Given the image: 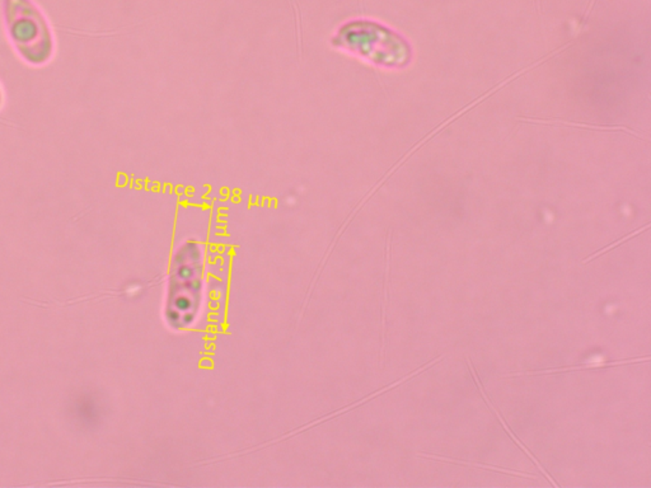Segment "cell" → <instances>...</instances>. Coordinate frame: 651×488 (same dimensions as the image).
Here are the masks:
<instances>
[{"label":"cell","instance_id":"obj_5","mask_svg":"<svg viewBox=\"0 0 651 488\" xmlns=\"http://www.w3.org/2000/svg\"><path fill=\"white\" fill-rule=\"evenodd\" d=\"M519 121H527V122H532V124H547V125L573 126V127H584V129H594V130H621V131H626V133L631 134V135H635L637 138H641V136L636 135L635 131H632V130L624 127V126L588 125V124L567 122V121H562V120L519 119Z\"/></svg>","mask_w":651,"mask_h":488},{"label":"cell","instance_id":"obj_8","mask_svg":"<svg viewBox=\"0 0 651 488\" xmlns=\"http://www.w3.org/2000/svg\"><path fill=\"white\" fill-rule=\"evenodd\" d=\"M4 99H6V97H4V89H3V85H1V83H0V110L3 108V105H4Z\"/></svg>","mask_w":651,"mask_h":488},{"label":"cell","instance_id":"obj_4","mask_svg":"<svg viewBox=\"0 0 651 488\" xmlns=\"http://www.w3.org/2000/svg\"><path fill=\"white\" fill-rule=\"evenodd\" d=\"M650 357L646 356L644 359L637 357V359H627L622 361H615V363H593L587 364V365H579V366H568V368H559V369H547L538 370V371H525V373H514V374H508L504 375L505 378L523 377V375H538V374H555V373H562V371H573V370L582 369H596V368H609V366H617V365H623V364L640 363V361H649Z\"/></svg>","mask_w":651,"mask_h":488},{"label":"cell","instance_id":"obj_3","mask_svg":"<svg viewBox=\"0 0 651 488\" xmlns=\"http://www.w3.org/2000/svg\"><path fill=\"white\" fill-rule=\"evenodd\" d=\"M467 363H468V366H469V369H471V373L473 374V379L476 380L477 387H478V389H480V392H481V394H482L483 399L486 401V403L489 405V407H490L491 410L495 412V415H496V417L497 419H499V421L501 422V425H503V427H504L505 431H506V433L510 435L511 439L514 440V441L517 443V445H519V447H520V449H522V450H523V452H524V453L527 454V455H528V457H529V458H531V459H532V461H534L536 464H537V467H538L539 469H541V472H542L543 475H546L547 480L551 482V483H552L555 487H559V485H557L556 482L553 481L552 477H551V475L547 473L546 471H545V468L542 467V466H541V463H539V461H537L536 458H534V455H533V454L531 453V452H529V450H528V449H527V447H525L524 445H523V444H522V441H520V440H518L517 439V438H515V435L513 433V431H511L510 429H509V427H508V425L505 424V421L504 419H503V417H501V415H500V413H499V412L496 411V408H495V407L492 406V403H491L490 402V399L487 398V396H486V393H485V391H483L482 385H481V382L478 380V378H477L476 374H475V369H473V365H472V363H471V359H467Z\"/></svg>","mask_w":651,"mask_h":488},{"label":"cell","instance_id":"obj_7","mask_svg":"<svg viewBox=\"0 0 651 488\" xmlns=\"http://www.w3.org/2000/svg\"><path fill=\"white\" fill-rule=\"evenodd\" d=\"M648 228H649V224H646V225H645L643 229H637L636 231H634V233H631V234H629L627 237L622 238V239H618L617 242H615V243L613 244H610V245H608V247H606V248H604V250H602V251L596 252V253H594L593 256H589L588 258H585V259L582 261V264H588L589 261H592V259H594L595 257H598V256H601V254H603L604 252L609 251V250H612V248H615V247H617V245H620V244L623 243V242H626V241H629L630 238L635 237V236H637L638 233H643V231H646Z\"/></svg>","mask_w":651,"mask_h":488},{"label":"cell","instance_id":"obj_1","mask_svg":"<svg viewBox=\"0 0 651 488\" xmlns=\"http://www.w3.org/2000/svg\"><path fill=\"white\" fill-rule=\"evenodd\" d=\"M3 23L10 46L23 63L40 68L54 59L57 40L52 26L34 0H3Z\"/></svg>","mask_w":651,"mask_h":488},{"label":"cell","instance_id":"obj_2","mask_svg":"<svg viewBox=\"0 0 651 488\" xmlns=\"http://www.w3.org/2000/svg\"><path fill=\"white\" fill-rule=\"evenodd\" d=\"M331 46L365 63L393 68L403 63L406 46L389 28L366 18L343 22L329 40Z\"/></svg>","mask_w":651,"mask_h":488},{"label":"cell","instance_id":"obj_6","mask_svg":"<svg viewBox=\"0 0 651 488\" xmlns=\"http://www.w3.org/2000/svg\"><path fill=\"white\" fill-rule=\"evenodd\" d=\"M417 455H419V457H422V458H429V459H436V461H449V463H455V464H463V466H472V467H478L481 468V469H489V471L501 472V473H506V475H522V477H527V478H537V475H529V473H523V472H515V471H509V469H504V468L492 467V466H486V464H481V463L455 461V459H450V458H445V457H441V455H430V454L419 453Z\"/></svg>","mask_w":651,"mask_h":488}]
</instances>
